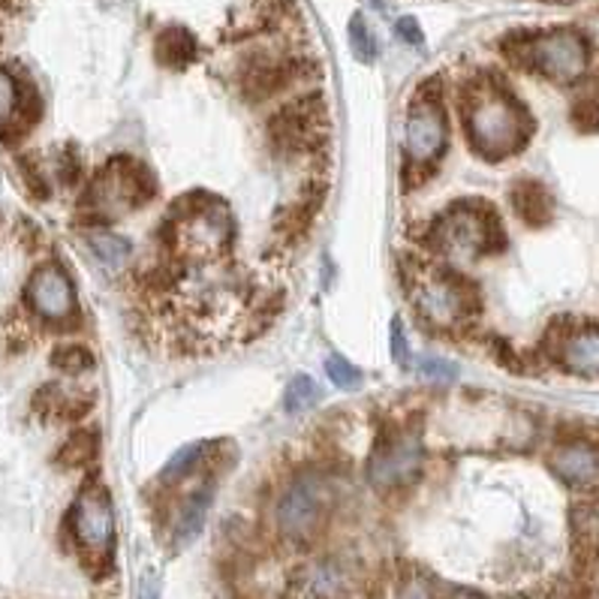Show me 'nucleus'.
Instances as JSON below:
<instances>
[{
    "label": "nucleus",
    "mask_w": 599,
    "mask_h": 599,
    "mask_svg": "<svg viewBox=\"0 0 599 599\" xmlns=\"http://www.w3.org/2000/svg\"><path fill=\"white\" fill-rule=\"evenodd\" d=\"M350 590H353V573L334 554H322L302 563L290 585L293 599H347Z\"/></svg>",
    "instance_id": "nucleus-15"
},
{
    "label": "nucleus",
    "mask_w": 599,
    "mask_h": 599,
    "mask_svg": "<svg viewBox=\"0 0 599 599\" xmlns=\"http://www.w3.org/2000/svg\"><path fill=\"white\" fill-rule=\"evenodd\" d=\"M569 527H573L575 551L587 563H599V497L575 503L569 513Z\"/></svg>",
    "instance_id": "nucleus-19"
},
{
    "label": "nucleus",
    "mask_w": 599,
    "mask_h": 599,
    "mask_svg": "<svg viewBox=\"0 0 599 599\" xmlns=\"http://www.w3.org/2000/svg\"><path fill=\"white\" fill-rule=\"evenodd\" d=\"M350 49L359 61L371 63L377 58V37L371 34V27L365 25L362 15H353L350 19Z\"/></svg>",
    "instance_id": "nucleus-30"
},
{
    "label": "nucleus",
    "mask_w": 599,
    "mask_h": 599,
    "mask_svg": "<svg viewBox=\"0 0 599 599\" xmlns=\"http://www.w3.org/2000/svg\"><path fill=\"white\" fill-rule=\"evenodd\" d=\"M441 79H431L419 87L404 121V157L410 172H431L446 151L449 124L441 103Z\"/></svg>",
    "instance_id": "nucleus-6"
},
{
    "label": "nucleus",
    "mask_w": 599,
    "mask_h": 599,
    "mask_svg": "<svg viewBox=\"0 0 599 599\" xmlns=\"http://www.w3.org/2000/svg\"><path fill=\"white\" fill-rule=\"evenodd\" d=\"M319 404V386L314 379L307 377V374H298V377L286 386V398H283V407H286V413H307V410H314Z\"/></svg>",
    "instance_id": "nucleus-26"
},
{
    "label": "nucleus",
    "mask_w": 599,
    "mask_h": 599,
    "mask_svg": "<svg viewBox=\"0 0 599 599\" xmlns=\"http://www.w3.org/2000/svg\"><path fill=\"white\" fill-rule=\"evenodd\" d=\"M25 118V94L7 70H0V130H13Z\"/></svg>",
    "instance_id": "nucleus-23"
},
{
    "label": "nucleus",
    "mask_w": 599,
    "mask_h": 599,
    "mask_svg": "<svg viewBox=\"0 0 599 599\" xmlns=\"http://www.w3.org/2000/svg\"><path fill=\"white\" fill-rule=\"evenodd\" d=\"M51 365L61 367L63 374H85V371L94 367V355L87 353L85 347H79V343H67L61 350H55Z\"/></svg>",
    "instance_id": "nucleus-29"
},
{
    "label": "nucleus",
    "mask_w": 599,
    "mask_h": 599,
    "mask_svg": "<svg viewBox=\"0 0 599 599\" xmlns=\"http://www.w3.org/2000/svg\"><path fill=\"white\" fill-rule=\"evenodd\" d=\"M391 359L398 362V365H407L410 362V347H407V334H404V322L401 319H395L391 322Z\"/></svg>",
    "instance_id": "nucleus-33"
},
{
    "label": "nucleus",
    "mask_w": 599,
    "mask_h": 599,
    "mask_svg": "<svg viewBox=\"0 0 599 599\" xmlns=\"http://www.w3.org/2000/svg\"><path fill=\"white\" fill-rule=\"evenodd\" d=\"M419 374L428 377L431 383H453L458 377V367L449 359H441V355H425V359H419Z\"/></svg>",
    "instance_id": "nucleus-32"
},
{
    "label": "nucleus",
    "mask_w": 599,
    "mask_h": 599,
    "mask_svg": "<svg viewBox=\"0 0 599 599\" xmlns=\"http://www.w3.org/2000/svg\"><path fill=\"white\" fill-rule=\"evenodd\" d=\"M319 209H322V187L314 184V187H307L305 193L295 199L293 205H286V209L281 211V218L274 223L278 238H281V242H298V238L307 233V226L314 223Z\"/></svg>",
    "instance_id": "nucleus-18"
},
{
    "label": "nucleus",
    "mask_w": 599,
    "mask_h": 599,
    "mask_svg": "<svg viewBox=\"0 0 599 599\" xmlns=\"http://www.w3.org/2000/svg\"><path fill=\"white\" fill-rule=\"evenodd\" d=\"M509 202H513L515 218L527 226H549L554 218V199L545 190V184L533 178H521L509 187Z\"/></svg>",
    "instance_id": "nucleus-17"
},
{
    "label": "nucleus",
    "mask_w": 599,
    "mask_h": 599,
    "mask_svg": "<svg viewBox=\"0 0 599 599\" xmlns=\"http://www.w3.org/2000/svg\"><path fill=\"white\" fill-rule=\"evenodd\" d=\"M501 51L527 73L545 75L549 82L569 85L587 73L590 63V43L575 27H554V31H513L501 39Z\"/></svg>",
    "instance_id": "nucleus-2"
},
{
    "label": "nucleus",
    "mask_w": 599,
    "mask_h": 599,
    "mask_svg": "<svg viewBox=\"0 0 599 599\" xmlns=\"http://www.w3.org/2000/svg\"><path fill=\"white\" fill-rule=\"evenodd\" d=\"M569 118L582 133H599V82L587 87L585 94L575 99Z\"/></svg>",
    "instance_id": "nucleus-28"
},
{
    "label": "nucleus",
    "mask_w": 599,
    "mask_h": 599,
    "mask_svg": "<svg viewBox=\"0 0 599 599\" xmlns=\"http://www.w3.org/2000/svg\"><path fill=\"white\" fill-rule=\"evenodd\" d=\"M209 453H211V443H190V446H184L181 453L175 455L169 465L163 467L160 482H163V485H181L184 479L199 473V467L205 465Z\"/></svg>",
    "instance_id": "nucleus-22"
},
{
    "label": "nucleus",
    "mask_w": 599,
    "mask_h": 599,
    "mask_svg": "<svg viewBox=\"0 0 599 599\" xmlns=\"http://www.w3.org/2000/svg\"><path fill=\"white\" fill-rule=\"evenodd\" d=\"M314 73H317V67L305 58H283L274 51H250L238 67V82H242L245 99L266 103V99L278 97L281 91Z\"/></svg>",
    "instance_id": "nucleus-12"
},
{
    "label": "nucleus",
    "mask_w": 599,
    "mask_h": 599,
    "mask_svg": "<svg viewBox=\"0 0 599 599\" xmlns=\"http://www.w3.org/2000/svg\"><path fill=\"white\" fill-rule=\"evenodd\" d=\"M542 350L566 374L599 379V322L594 319L585 322L573 317L554 319L542 338Z\"/></svg>",
    "instance_id": "nucleus-11"
},
{
    "label": "nucleus",
    "mask_w": 599,
    "mask_h": 599,
    "mask_svg": "<svg viewBox=\"0 0 599 599\" xmlns=\"http://www.w3.org/2000/svg\"><path fill=\"white\" fill-rule=\"evenodd\" d=\"M425 467V443L413 425L391 428L367 458V482L379 494L410 489Z\"/></svg>",
    "instance_id": "nucleus-10"
},
{
    "label": "nucleus",
    "mask_w": 599,
    "mask_h": 599,
    "mask_svg": "<svg viewBox=\"0 0 599 599\" xmlns=\"http://www.w3.org/2000/svg\"><path fill=\"white\" fill-rule=\"evenodd\" d=\"M515 599H549V597H537V594H521V597Z\"/></svg>",
    "instance_id": "nucleus-36"
},
{
    "label": "nucleus",
    "mask_w": 599,
    "mask_h": 599,
    "mask_svg": "<svg viewBox=\"0 0 599 599\" xmlns=\"http://www.w3.org/2000/svg\"><path fill=\"white\" fill-rule=\"evenodd\" d=\"M329 111L319 94H305L283 103L269 118V145L281 157L310 154L326 142Z\"/></svg>",
    "instance_id": "nucleus-9"
},
{
    "label": "nucleus",
    "mask_w": 599,
    "mask_h": 599,
    "mask_svg": "<svg viewBox=\"0 0 599 599\" xmlns=\"http://www.w3.org/2000/svg\"><path fill=\"white\" fill-rule=\"evenodd\" d=\"M549 467L566 489L597 494L599 491V443L587 437L561 441L549 455Z\"/></svg>",
    "instance_id": "nucleus-14"
},
{
    "label": "nucleus",
    "mask_w": 599,
    "mask_h": 599,
    "mask_svg": "<svg viewBox=\"0 0 599 599\" xmlns=\"http://www.w3.org/2000/svg\"><path fill=\"white\" fill-rule=\"evenodd\" d=\"M97 458V437L91 431H79L70 441L63 443V449L58 453V461L63 467H85Z\"/></svg>",
    "instance_id": "nucleus-27"
},
{
    "label": "nucleus",
    "mask_w": 599,
    "mask_h": 599,
    "mask_svg": "<svg viewBox=\"0 0 599 599\" xmlns=\"http://www.w3.org/2000/svg\"><path fill=\"white\" fill-rule=\"evenodd\" d=\"M413 305L425 322L443 331H453L477 314L479 293L473 283L465 281L455 271H431V274H416Z\"/></svg>",
    "instance_id": "nucleus-7"
},
{
    "label": "nucleus",
    "mask_w": 599,
    "mask_h": 599,
    "mask_svg": "<svg viewBox=\"0 0 599 599\" xmlns=\"http://www.w3.org/2000/svg\"><path fill=\"white\" fill-rule=\"evenodd\" d=\"M70 530L82 561L94 573H106L115 551V509H111L109 491L97 482L79 491L70 513Z\"/></svg>",
    "instance_id": "nucleus-8"
},
{
    "label": "nucleus",
    "mask_w": 599,
    "mask_h": 599,
    "mask_svg": "<svg viewBox=\"0 0 599 599\" xmlns=\"http://www.w3.org/2000/svg\"><path fill=\"white\" fill-rule=\"evenodd\" d=\"M434 245L441 247L446 257L455 259H479L489 257L494 250H503L501 221L494 211L482 202H458L443 214L434 226Z\"/></svg>",
    "instance_id": "nucleus-5"
},
{
    "label": "nucleus",
    "mask_w": 599,
    "mask_h": 599,
    "mask_svg": "<svg viewBox=\"0 0 599 599\" xmlns=\"http://www.w3.org/2000/svg\"><path fill=\"white\" fill-rule=\"evenodd\" d=\"M154 55H157V61L163 67H169V70H184V67H190L196 61V55H199V43L196 37L181 25H172L163 27L154 39Z\"/></svg>",
    "instance_id": "nucleus-20"
},
{
    "label": "nucleus",
    "mask_w": 599,
    "mask_h": 599,
    "mask_svg": "<svg viewBox=\"0 0 599 599\" xmlns=\"http://www.w3.org/2000/svg\"><path fill=\"white\" fill-rule=\"evenodd\" d=\"M461 118L467 142L485 160L518 154L533 133L525 106L494 75H479L461 85Z\"/></svg>",
    "instance_id": "nucleus-1"
},
{
    "label": "nucleus",
    "mask_w": 599,
    "mask_h": 599,
    "mask_svg": "<svg viewBox=\"0 0 599 599\" xmlns=\"http://www.w3.org/2000/svg\"><path fill=\"white\" fill-rule=\"evenodd\" d=\"M25 298L31 310L37 314L39 319L46 322H55V326H70L79 314V305H75V290L70 274L61 269V266H39L31 281L25 286Z\"/></svg>",
    "instance_id": "nucleus-13"
},
{
    "label": "nucleus",
    "mask_w": 599,
    "mask_h": 599,
    "mask_svg": "<svg viewBox=\"0 0 599 599\" xmlns=\"http://www.w3.org/2000/svg\"><path fill=\"white\" fill-rule=\"evenodd\" d=\"M395 31H398V37L404 39L407 46H422V43H425V37H422V27H419L416 19H410V15L398 19Z\"/></svg>",
    "instance_id": "nucleus-34"
},
{
    "label": "nucleus",
    "mask_w": 599,
    "mask_h": 599,
    "mask_svg": "<svg viewBox=\"0 0 599 599\" xmlns=\"http://www.w3.org/2000/svg\"><path fill=\"white\" fill-rule=\"evenodd\" d=\"M395 599H443L441 587L422 569H407L398 585H395Z\"/></svg>",
    "instance_id": "nucleus-25"
},
{
    "label": "nucleus",
    "mask_w": 599,
    "mask_h": 599,
    "mask_svg": "<svg viewBox=\"0 0 599 599\" xmlns=\"http://www.w3.org/2000/svg\"><path fill=\"white\" fill-rule=\"evenodd\" d=\"M211 501H214V485L205 479V482H199V485L175 506L169 527L172 545H175V549H187V545L202 533L205 518H209Z\"/></svg>",
    "instance_id": "nucleus-16"
},
{
    "label": "nucleus",
    "mask_w": 599,
    "mask_h": 599,
    "mask_svg": "<svg viewBox=\"0 0 599 599\" xmlns=\"http://www.w3.org/2000/svg\"><path fill=\"white\" fill-rule=\"evenodd\" d=\"M91 407V398L79 395V391L63 389V386H46L37 395V410L49 413V416L79 419Z\"/></svg>",
    "instance_id": "nucleus-21"
},
{
    "label": "nucleus",
    "mask_w": 599,
    "mask_h": 599,
    "mask_svg": "<svg viewBox=\"0 0 599 599\" xmlns=\"http://www.w3.org/2000/svg\"><path fill=\"white\" fill-rule=\"evenodd\" d=\"M446 599H485V597L477 594V590H455L453 597H446Z\"/></svg>",
    "instance_id": "nucleus-35"
},
{
    "label": "nucleus",
    "mask_w": 599,
    "mask_h": 599,
    "mask_svg": "<svg viewBox=\"0 0 599 599\" xmlns=\"http://www.w3.org/2000/svg\"><path fill=\"white\" fill-rule=\"evenodd\" d=\"M151 196H154V178L142 163L130 157H111L87 187L85 211L94 221L111 223L142 209Z\"/></svg>",
    "instance_id": "nucleus-4"
},
{
    "label": "nucleus",
    "mask_w": 599,
    "mask_h": 599,
    "mask_svg": "<svg viewBox=\"0 0 599 599\" xmlns=\"http://www.w3.org/2000/svg\"><path fill=\"white\" fill-rule=\"evenodd\" d=\"M87 247H91V254H94L106 269H121L124 262L130 259V242L121 238V235L106 233V230L87 233Z\"/></svg>",
    "instance_id": "nucleus-24"
},
{
    "label": "nucleus",
    "mask_w": 599,
    "mask_h": 599,
    "mask_svg": "<svg viewBox=\"0 0 599 599\" xmlns=\"http://www.w3.org/2000/svg\"><path fill=\"white\" fill-rule=\"evenodd\" d=\"M334 509V489L326 473L319 470H298L274 503V530L278 537L293 545L307 549L322 533Z\"/></svg>",
    "instance_id": "nucleus-3"
},
{
    "label": "nucleus",
    "mask_w": 599,
    "mask_h": 599,
    "mask_svg": "<svg viewBox=\"0 0 599 599\" xmlns=\"http://www.w3.org/2000/svg\"><path fill=\"white\" fill-rule=\"evenodd\" d=\"M326 374H329V379L338 389H355V386L362 383L359 367H355L353 362H347L343 355H331L329 362H326Z\"/></svg>",
    "instance_id": "nucleus-31"
}]
</instances>
